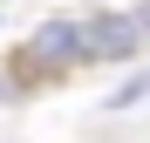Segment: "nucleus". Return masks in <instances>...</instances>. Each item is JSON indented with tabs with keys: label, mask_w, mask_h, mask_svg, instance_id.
<instances>
[{
	"label": "nucleus",
	"mask_w": 150,
	"mask_h": 143,
	"mask_svg": "<svg viewBox=\"0 0 150 143\" xmlns=\"http://www.w3.org/2000/svg\"><path fill=\"white\" fill-rule=\"evenodd\" d=\"M143 48V14H96L75 27V61H130Z\"/></svg>",
	"instance_id": "f257e3e1"
},
{
	"label": "nucleus",
	"mask_w": 150,
	"mask_h": 143,
	"mask_svg": "<svg viewBox=\"0 0 150 143\" xmlns=\"http://www.w3.org/2000/svg\"><path fill=\"white\" fill-rule=\"evenodd\" d=\"M0 95H7V75H0Z\"/></svg>",
	"instance_id": "7ed1b4c3"
},
{
	"label": "nucleus",
	"mask_w": 150,
	"mask_h": 143,
	"mask_svg": "<svg viewBox=\"0 0 150 143\" xmlns=\"http://www.w3.org/2000/svg\"><path fill=\"white\" fill-rule=\"evenodd\" d=\"M28 55H34L41 68H68V61H75V27H68V20H48V27L34 34Z\"/></svg>",
	"instance_id": "f03ea898"
}]
</instances>
